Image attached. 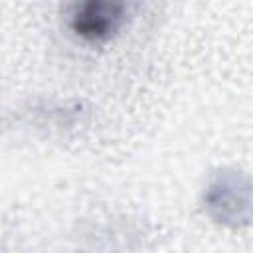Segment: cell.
I'll return each mask as SVG.
<instances>
[{
  "mask_svg": "<svg viewBox=\"0 0 253 253\" xmlns=\"http://www.w3.org/2000/svg\"><path fill=\"white\" fill-rule=\"evenodd\" d=\"M136 0H73L67 12L69 32L85 43H107L121 34Z\"/></svg>",
  "mask_w": 253,
  "mask_h": 253,
  "instance_id": "6da1fadb",
  "label": "cell"
},
{
  "mask_svg": "<svg viewBox=\"0 0 253 253\" xmlns=\"http://www.w3.org/2000/svg\"><path fill=\"white\" fill-rule=\"evenodd\" d=\"M206 208L219 223L237 225L247 221L249 186L239 172H219L208 186L204 196Z\"/></svg>",
  "mask_w": 253,
  "mask_h": 253,
  "instance_id": "7a4b0ae2",
  "label": "cell"
}]
</instances>
